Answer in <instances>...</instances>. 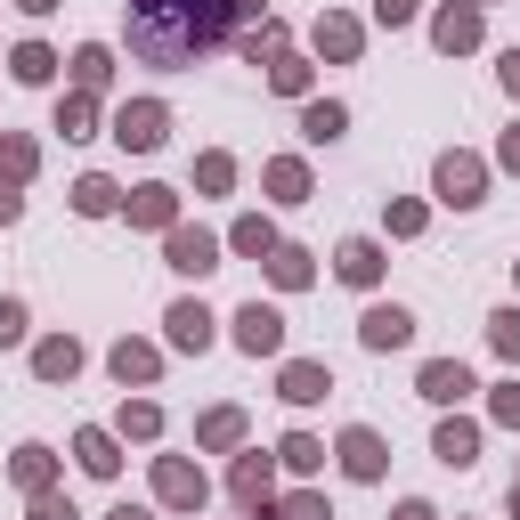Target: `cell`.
<instances>
[{
    "instance_id": "obj_1",
    "label": "cell",
    "mask_w": 520,
    "mask_h": 520,
    "mask_svg": "<svg viewBox=\"0 0 520 520\" xmlns=\"http://www.w3.org/2000/svg\"><path fill=\"white\" fill-rule=\"evenodd\" d=\"M236 25V0H130V49L147 65H195Z\"/></svg>"
},
{
    "instance_id": "obj_2",
    "label": "cell",
    "mask_w": 520,
    "mask_h": 520,
    "mask_svg": "<svg viewBox=\"0 0 520 520\" xmlns=\"http://www.w3.org/2000/svg\"><path fill=\"white\" fill-rule=\"evenodd\" d=\"M163 122H171L163 106H122V122H114V139H122V147H163Z\"/></svg>"
},
{
    "instance_id": "obj_3",
    "label": "cell",
    "mask_w": 520,
    "mask_h": 520,
    "mask_svg": "<svg viewBox=\"0 0 520 520\" xmlns=\"http://www.w3.org/2000/svg\"><path fill=\"white\" fill-rule=\"evenodd\" d=\"M236 342H244L252 358H260V350H277V342H285V317H277V309H260V301H252V309L236 317Z\"/></svg>"
},
{
    "instance_id": "obj_4",
    "label": "cell",
    "mask_w": 520,
    "mask_h": 520,
    "mask_svg": "<svg viewBox=\"0 0 520 520\" xmlns=\"http://www.w3.org/2000/svg\"><path fill=\"white\" fill-rule=\"evenodd\" d=\"M439 195H447V204H480V163L472 155H447L439 163Z\"/></svg>"
},
{
    "instance_id": "obj_5",
    "label": "cell",
    "mask_w": 520,
    "mask_h": 520,
    "mask_svg": "<svg viewBox=\"0 0 520 520\" xmlns=\"http://www.w3.org/2000/svg\"><path fill=\"white\" fill-rule=\"evenodd\" d=\"M366 342H374V350L415 342V317H407V309H366Z\"/></svg>"
},
{
    "instance_id": "obj_6",
    "label": "cell",
    "mask_w": 520,
    "mask_h": 520,
    "mask_svg": "<svg viewBox=\"0 0 520 520\" xmlns=\"http://www.w3.org/2000/svg\"><path fill=\"white\" fill-rule=\"evenodd\" d=\"M464 390H472V374H464V366H447V358H439V366H423V399L455 407V399H464Z\"/></svg>"
},
{
    "instance_id": "obj_7",
    "label": "cell",
    "mask_w": 520,
    "mask_h": 520,
    "mask_svg": "<svg viewBox=\"0 0 520 520\" xmlns=\"http://www.w3.org/2000/svg\"><path fill=\"white\" fill-rule=\"evenodd\" d=\"M171 342H179V350H204V342H212V317L195 309V301H179V309H171Z\"/></svg>"
},
{
    "instance_id": "obj_8",
    "label": "cell",
    "mask_w": 520,
    "mask_h": 520,
    "mask_svg": "<svg viewBox=\"0 0 520 520\" xmlns=\"http://www.w3.org/2000/svg\"><path fill=\"white\" fill-rule=\"evenodd\" d=\"M342 464H350L358 480H374V472H382V439H374V431H350V439H342Z\"/></svg>"
},
{
    "instance_id": "obj_9",
    "label": "cell",
    "mask_w": 520,
    "mask_h": 520,
    "mask_svg": "<svg viewBox=\"0 0 520 520\" xmlns=\"http://www.w3.org/2000/svg\"><path fill=\"white\" fill-rule=\"evenodd\" d=\"M155 488H163L171 504H204V472H187V464H163V472H155Z\"/></svg>"
},
{
    "instance_id": "obj_10",
    "label": "cell",
    "mask_w": 520,
    "mask_h": 520,
    "mask_svg": "<svg viewBox=\"0 0 520 520\" xmlns=\"http://www.w3.org/2000/svg\"><path fill=\"white\" fill-rule=\"evenodd\" d=\"M171 269H195V277H204V269H212V236L179 228V236H171Z\"/></svg>"
},
{
    "instance_id": "obj_11",
    "label": "cell",
    "mask_w": 520,
    "mask_h": 520,
    "mask_svg": "<svg viewBox=\"0 0 520 520\" xmlns=\"http://www.w3.org/2000/svg\"><path fill=\"white\" fill-rule=\"evenodd\" d=\"M342 277H350V285H374V277H382V252H374L366 236H358V244H342Z\"/></svg>"
},
{
    "instance_id": "obj_12",
    "label": "cell",
    "mask_w": 520,
    "mask_h": 520,
    "mask_svg": "<svg viewBox=\"0 0 520 520\" xmlns=\"http://www.w3.org/2000/svg\"><path fill=\"white\" fill-rule=\"evenodd\" d=\"M325 390H334V382H325V366H285V399H325Z\"/></svg>"
},
{
    "instance_id": "obj_13",
    "label": "cell",
    "mask_w": 520,
    "mask_h": 520,
    "mask_svg": "<svg viewBox=\"0 0 520 520\" xmlns=\"http://www.w3.org/2000/svg\"><path fill=\"white\" fill-rule=\"evenodd\" d=\"M472 41H480V17L472 9H447L439 17V49H472Z\"/></svg>"
},
{
    "instance_id": "obj_14",
    "label": "cell",
    "mask_w": 520,
    "mask_h": 520,
    "mask_svg": "<svg viewBox=\"0 0 520 520\" xmlns=\"http://www.w3.org/2000/svg\"><path fill=\"white\" fill-rule=\"evenodd\" d=\"M439 455H447V464H472V455H480V431H472V423H447V431H439Z\"/></svg>"
},
{
    "instance_id": "obj_15",
    "label": "cell",
    "mask_w": 520,
    "mask_h": 520,
    "mask_svg": "<svg viewBox=\"0 0 520 520\" xmlns=\"http://www.w3.org/2000/svg\"><path fill=\"white\" fill-rule=\"evenodd\" d=\"M33 366L57 382V374H74V366H82V350H74V342H41V350H33Z\"/></svg>"
},
{
    "instance_id": "obj_16",
    "label": "cell",
    "mask_w": 520,
    "mask_h": 520,
    "mask_svg": "<svg viewBox=\"0 0 520 520\" xmlns=\"http://www.w3.org/2000/svg\"><path fill=\"white\" fill-rule=\"evenodd\" d=\"M130 220L163 228V220H171V187H139V204H130Z\"/></svg>"
},
{
    "instance_id": "obj_17",
    "label": "cell",
    "mask_w": 520,
    "mask_h": 520,
    "mask_svg": "<svg viewBox=\"0 0 520 520\" xmlns=\"http://www.w3.org/2000/svg\"><path fill=\"white\" fill-rule=\"evenodd\" d=\"M114 374H122V382H147V374H155V350H139V342H122V350H114Z\"/></svg>"
},
{
    "instance_id": "obj_18",
    "label": "cell",
    "mask_w": 520,
    "mask_h": 520,
    "mask_svg": "<svg viewBox=\"0 0 520 520\" xmlns=\"http://www.w3.org/2000/svg\"><path fill=\"white\" fill-rule=\"evenodd\" d=\"M317 49H334V57H350V49H358V25H350V17H325V25H317Z\"/></svg>"
},
{
    "instance_id": "obj_19",
    "label": "cell",
    "mask_w": 520,
    "mask_h": 520,
    "mask_svg": "<svg viewBox=\"0 0 520 520\" xmlns=\"http://www.w3.org/2000/svg\"><path fill=\"white\" fill-rule=\"evenodd\" d=\"M82 464H90V472H114L122 455H114V439H106V431H82Z\"/></svg>"
},
{
    "instance_id": "obj_20",
    "label": "cell",
    "mask_w": 520,
    "mask_h": 520,
    "mask_svg": "<svg viewBox=\"0 0 520 520\" xmlns=\"http://www.w3.org/2000/svg\"><path fill=\"white\" fill-rule=\"evenodd\" d=\"M269 496V464H236V504H260Z\"/></svg>"
},
{
    "instance_id": "obj_21",
    "label": "cell",
    "mask_w": 520,
    "mask_h": 520,
    "mask_svg": "<svg viewBox=\"0 0 520 520\" xmlns=\"http://www.w3.org/2000/svg\"><path fill=\"white\" fill-rule=\"evenodd\" d=\"M74 204H82V212H114V179H82Z\"/></svg>"
},
{
    "instance_id": "obj_22",
    "label": "cell",
    "mask_w": 520,
    "mask_h": 520,
    "mask_svg": "<svg viewBox=\"0 0 520 520\" xmlns=\"http://www.w3.org/2000/svg\"><path fill=\"white\" fill-rule=\"evenodd\" d=\"M49 65H57V57H49V49H33V41H25V49H17V82H49Z\"/></svg>"
},
{
    "instance_id": "obj_23",
    "label": "cell",
    "mask_w": 520,
    "mask_h": 520,
    "mask_svg": "<svg viewBox=\"0 0 520 520\" xmlns=\"http://www.w3.org/2000/svg\"><path fill=\"white\" fill-rule=\"evenodd\" d=\"M17 480H25V488H33V496H41V488H49V455H41V447H25V455H17Z\"/></svg>"
},
{
    "instance_id": "obj_24",
    "label": "cell",
    "mask_w": 520,
    "mask_h": 520,
    "mask_svg": "<svg viewBox=\"0 0 520 520\" xmlns=\"http://www.w3.org/2000/svg\"><path fill=\"white\" fill-rule=\"evenodd\" d=\"M57 130H65V139H82V130H90V98H65L57 106Z\"/></svg>"
},
{
    "instance_id": "obj_25",
    "label": "cell",
    "mask_w": 520,
    "mask_h": 520,
    "mask_svg": "<svg viewBox=\"0 0 520 520\" xmlns=\"http://www.w3.org/2000/svg\"><path fill=\"white\" fill-rule=\"evenodd\" d=\"M285 464H293V472H317L325 447H317V439H285Z\"/></svg>"
},
{
    "instance_id": "obj_26",
    "label": "cell",
    "mask_w": 520,
    "mask_h": 520,
    "mask_svg": "<svg viewBox=\"0 0 520 520\" xmlns=\"http://www.w3.org/2000/svg\"><path fill=\"white\" fill-rule=\"evenodd\" d=\"M309 139H342V106H309Z\"/></svg>"
},
{
    "instance_id": "obj_27",
    "label": "cell",
    "mask_w": 520,
    "mask_h": 520,
    "mask_svg": "<svg viewBox=\"0 0 520 520\" xmlns=\"http://www.w3.org/2000/svg\"><path fill=\"white\" fill-rule=\"evenodd\" d=\"M269 269H277V285H301V277H309V252H277Z\"/></svg>"
},
{
    "instance_id": "obj_28",
    "label": "cell",
    "mask_w": 520,
    "mask_h": 520,
    "mask_svg": "<svg viewBox=\"0 0 520 520\" xmlns=\"http://www.w3.org/2000/svg\"><path fill=\"white\" fill-rule=\"evenodd\" d=\"M74 74H82V90H98V82H106V49H82V57H74Z\"/></svg>"
},
{
    "instance_id": "obj_29",
    "label": "cell",
    "mask_w": 520,
    "mask_h": 520,
    "mask_svg": "<svg viewBox=\"0 0 520 520\" xmlns=\"http://www.w3.org/2000/svg\"><path fill=\"white\" fill-rule=\"evenodd\" d=\"M236 244H244V252H277V236H269V220H244V228H236Z\"/></svg>"
},
{
    "instance_id": "obj_30",
    "label": "cell",
    "mask_w": 520,
    "mask_h": 520,
    "mask_svg": "<svg viewBox=\"0 0 520 520\" xmlns=\"http://www.w3.org/2000/svg\"><path fill=\"white\" fill-rule=\"evenodd\" d=\"M496 350H504V358H520V309H504V317H496Z\"/></svg>"
},
{
    "instance_id": "obj_31",
    "label": "cell",
    "mask_w": 520,
    "mask_h": 520,
    "mask_svg": "<svg viewBox=\"0 0 520 520\" xmlns=\"http://www.w3.org/2000/svg\"><path fill=\"white\" fill-rule=\"evenodd\" d=\"M0 342H25V309L17 301H0Z\"/></svg>"
},
{
    "instance_id": "obj_32",
    "label": "cell",
    "mask_w": 520,
    "mask_h": 520,
    "mask_svg": "<svg viewBox=\"0 0 520 520\" xmlns=\"http://www.w3.org/2000/svg\"><path fill=\"white\" fill-rule=\"evenodd\" d=\"M277 520H325V504H317V496H293V504H285Z\"/></svg>"
},
{
    "instance_id": "obj_33",
    "label": "cell",
    "mask_w": 520,
    "mask_h": 520,
    "mask_svg": "<svg viewBox=\"0 0 520 520\" xmlns=\"http://www.w3.org/2000/svg\"><path fill=\"white\" fill-rule=\"evenodd\" d=\"M374 9H382V25H407V17H415V0H374Z\"/></svg>"
},
{
    "instance_id": "obj_34",
    "label": "cell",
    "mask_w": 520,
    "mask_h": 520,
    "mask_svg": "<svg viewBox=\"0 0 520 520\" xmlns=\"http://www.w3.org/2000/svg\"><path fill=\"white\" fill-rule=\"evenodd\" d=\"M33 520H74V504H57V496H41V504H33Z\"/></svg>"
},
{
    "instance_id": "obj_35",
    "label": "cell",
    "mask_w": 520,
    "mask_h": 520,
    "mask_svg": "<svg viewBox=\"0 0 520 520\" xmlns=\"http://www.w3.org/2000/svg\"><path fill=\"white\" fill-rule=\"evenodd\" d=\"M17 212H25V195H17L9 179H0V220H17Z\"/></svg>"
},
{
    "instance_id": "obj_36",
    "label": "cell",
    "mask_w": 520,
    "mask_h": 520,
    "mask_svg": "<svg viewBox=\"0 0 520 520\" xmlns=\"http://www.w3.org/2000/svg\"><path fill=\"white\" fill-rule=\"evenodd\" d=\"M496 415H504V423H520V390H504V399H496Z\"/></svg>"
},
{
    "instance_id": "obj_37",
    "label": "cell",
    "mask_w": 520,
    "mask_h": 520,
    "mask_svg": "<svg viewBox=\"0 0 520 520\" xmlns=\"http://www.w3.org/2000/svg\"><path fill=\"white\" fill-rule=\"evenodd\" d=\"M504 90H512V98H520V49H512V57H504Z\"/></svg>"
},
{
    "instance_id": "obj_38",
    "label": "cell",
    "mask_w": 520,
    "mask_h": 520,
    "mask_svg": "<svg viewBox=\"0 0 520 520\" xmlns=\"http://www.w3.org/2000/svg\"><path fill=\"white\" fill-rule=\"evenodd\" d=\"M504 163H512V171H520V130H512V139H504Z\"/></svg>"
},
{
    "instance_id": "obj_39",
    "label": "cell",
    "mask_w": 520,
    "mask_h": 520,
    "mask_svg": "<svg viewBox=\"0 0 520 520\" xmlns=\"http://www.w3.org/2000/svg\"><path fill=\"white\" fill-rule=\"evenodd\" d=\"M17 9H33V17H41V9H57V0H17Z\"/></svg>"
},
{
    "instance_id": "obj_40",
    "label": "cell",
    "mask_w": 520,
    "mask_h": 520,
    "mask_svg": "<svg viewBox=\"0 0 520 520\" xmlns=\"http://www.w3.org/2000/svg\"><path fill=\"white\" fill-rule=\"evenodd\" d=\"M399 520H431V512H423V504H407V512H399Z\"/></svg>"
},
{
    "instance_id": "obj_41",
    "label": "cell",
    "mask_w": 520,
    "mask_h": 520,
    "mask_svg": "<svg viewBox=\"0 0 520 520\" xmlns=\"http://www.w3.org/2000/svg\"><path fill=\"white\" fill-rule=\"evenodd\" d=\"M114 520H147V512H130V504H122V512H114Z\"/></svg>"
},
{
    "instance_id": "obj_42",
    "label": "cell",
    "mask_w": 520,
    "mask_h": 520,
    "mask_svg": "<svg viewBox=\"0 0 520 520\" xmlns=\"http://www.w3.org/2000/svg\"><path fill=\"white\" fill-rule=\"evenodd\" d=\"M236 9H260V0H236Z\"/></svg>"
}]
</instances>
